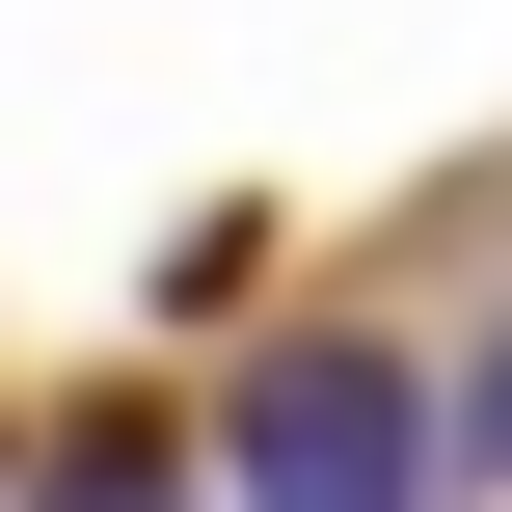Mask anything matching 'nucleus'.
Wrapping results in <instances>:
<instances>
[{
	"mask_svg": "<svg viewBox=\"0 0 512 512\" xmlns=\"http://www.w3.org/2000/svg\"><path fill=\"white\" fill-rule=\"evenodd\" d=\"M243 512H432V378L405 351H270L243 378Z\"/></svg>",
	"mask_w": 512,
	"mask_h": 512,
	"instance_id": "1",
	"label": "nucleus"
},
{
	"mask_svg": "<svg viewBox=\"0 0 512 512\" xmlns=\"http://www.w3.org/2000/svg\"><path fill=\"white\" fill-rule=\"evenodd\" d=\"M27 512H189V459H162V432H81V459H54Z\"/></svg>",
	"mask_w": 512,
	"mask_h": 512,
	"instance_id": "2",
	"label": "nucleus"
},
{
	"mask_svg": "<svg viewBox=\"0 0 512 512\" xmlns=\"http://www.w3.org/2000/svg\"><path fill=\"white\" fill-rule=\"evenodd\" d=\"M486 432H512V378H486Z\"/></svg>",
	"mask_w": 512,
	"mask_h": 512,
	"instance_id": "3",
	"label": "nucleus"
}]
</instances>
